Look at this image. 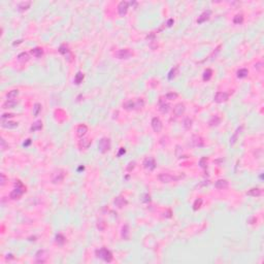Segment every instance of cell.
I'll return each mask as SVG.
<instances>
[{"label":"cell","instance_id":"cell-9","mask_svg":"<svg viewBox=\"0 0 264 264\" xmlns=\"http://www.w3.org/2000/svg\"><path fill=\"white\" fill-rule=\"evenodd\" d=\"M143 167H145L146 169L154 170L155 169V167H156V161H155V159H154V158H151V157L146 158L145 161H143Z\"/></svg>","mask_w":264,"mask_h":264},{"label":"cell","instance_id":"cell-15","mask_svg":"<svg viewBox=\"0 0 264 264\" xmlns=\"http://www.w3.org/2000/svg\"><path fill=\"white\" fill-rule=\"evenodd\" d=\"M228 186H229V183L227 180H218L215 183V187L219 190H224V189L228 188Z\"/></svg>","mask_w":264,"mask_h":264},{"label":"cell","instance_id":"cell-16","mask_svg":"<svg viewBox=\"0 0 264 264\" xmlns=\"http://www.w3.org/2000/svg\"><path fill=\"white\" fill-rule=\"evenodd\" d=\"M210 14H212V11H208H208H203V13L198 17V19H197V23H198V24H201V23L205 22L206 20H208L210 19Z\"/></svg>","mask_w":264,"mask_h":264},{"label":"cell","instance_id":"cell-3","mask_svg":"<svg viewBox=\"0 0 264 264\" xmlns=\"http://www.w3.org/2000/svg\"><path fill=\"white\" fill-rule=\"evenodd\" d=\"M183 178H184V174L183 175H172V174H170V173H165V172L160 173V174L158 175V178H159L162 183L175 182V181H178V180H182Z\"/></svg>","mask_w":264,"mask_h":264},{"label":"cell","instance_id":"cell-51","mask_svg":"<svg viewBox=\"0 0 264 264\" xmlns=\"http://www.w3.org/2000/svg\"><path fill=\"white\" fill-rule=\"evenodd\" d=\"M145 197H146V199H143V201L148 202V201H150V200H151V198H150V195L146 194V195H145Z\"/></svg>","mask_w":264,"mask_h":264},{"label":"cell","instance_id":"cell-29","mask_svg":"<svg viewBox=\"0 0 264 264\" xmlns=\"http://www.w3.org/2000/svg\"><path fill=\"white\" fill-rule=\"evenodd\" d=\"M248 74H249V70L247 68H241V69L237 70L236 72V76L238 78H245L248 76Z\"/></svg>","mask_w":264,"mask_h":264},{"label":"cell","instance_id":"cell-38","mask_svg":"<svg viewBox=\"0 0 264 264\" xmlns=\"http://www.w3.org/2000/svg\"><path fill=\"white\" fill-rule=\"evenodd\" d=\"M178 70V66H175L174 68H172V69L170 70L169 73H168V80H172V78L176 76Z\"/></svg>","mask_w":264,"mask_h":264},{"label":"cell","instance_id":"cell-53","mask_svg":"<svg viewBox=\"0 0 264 264\" xmlns=\"http://www.w3.org/2000/svg\"><path fill=\"white\" fill-rule=\"evenodd\" d=\"M30 143H31V139H27V143H24V146H25V147H27L28 145H30Z\"/></svg>","mask_w":264,"mask_h":264},{"label":"cell","instance_id":"cell-12","mask_svg":"<svg viewBox=\"0 0 264 264\" xmlns=\"http://www.w3.org/2000/svg\"><path fill=\"white\" fill-rule=\"evenodd\" d=\"M128 2H126V1H121V2L119 3L118 5V11H119V15L120 16H125V15L127 14V11H128Z\"/></svg>","mask_w":264,"mask_h":264},{"label":"cell","instance_id":"cell-5","mask_svg":"<svg viewBox=\"0 0 264 264\" xmlns=\"http://www.w3.org/2000/svg\"><path fill=\"white\" fill-rule=\"evenodd\" d=\"M98 147H99V150L101 153H106V152L109 151V149H111V139L107 137L101 138V139L99 140Z\"/></svg>","mask_w":264,"mask_h":264},{"label":"cell","instance_id":"cell-27","mask_svg":"<svg viewBox=\"0 0 264 264\" xmlns=\"http://www.w3.org/2000/svg\"><path fill=\"white\" fill-rule=\"evenodd\" d=\"M30 5H31V2H30V1H23V2L18 4V9H19L20 11H26V9L29 8Z\"/></svg>","mask_w":264,"mask_h":264},{"label":"cell","instance_id":"cell-50","mask_svg":"<svg viewBox=\"0 0 264 264\" xmlns=\"http://www.w3.org/2000/svg\"><path fill=\"white\" fill-rule=\"evenodd\" d=\"M172 24H173V20L172 19H169L168 21H167V26H168V27H170V26H171Z\"/></svg>","mask_w":264,"mask_h":264},{"label":"cell","instance_id":"cell-35","mask_svg":"<svg viewBox=\"0 0 264 264\" xmlns=\"http://www.w3.org/2000/svg\"><path fill=\"white\" fill-rule=\"evenodd\" d=\"M83 80H84V73L81 72V71H78L76 74V78H74V83H76V85H80V84L83 82Z\"/></svg>","mask_w":264,"mask_h":264},{"label":"cell","instance_id":"cell-22","mask_svg":"<svg viewBox=\"0 0 264 264\" xmlns=\"http://www.w3.org/2000/svg\"><path fill=\"white\" fill-rule=\"evenodd\" d=\"M261 194H262V189L260 188H253L247 192V195H250V196L253 197H258Z\"/></svg>","mask_w":264,"mask_h":264},{"label":"cell","instance_id":"cell-39","mask_svg":"<svg viewBox=\"0 0 264 264\" xmlns=\"http://www.w3.org/2000/svg\"><path fill=\"white\" fill-rule=\"evenodd\" d=\"M243 22V16L241 14L236 15V16L233 18V23L234 24H241Z\"/></svg>","mask_w":264,"mask_h":264},{"label":"cell","instance_id":"cell-4","mask_svg":"<svg viewBox=\"0 0 264 264\" xmlns=\"http://www.w3.org/2000/svg\"><path fill=\"white\" fill-rule=\"evenodd\" d=\"M65 178V171L63 169H58L53 172L52 174V183L53 184H60L62 183Z\"/></svg>","mask_w":264,"mask_h":264},{"label":"cell","instance_id":"cell-21","mask_svg":"<svg viewBox=\"0 0 264 264\" xmlns=\"http://www.w3.org/2000/svg\"><path fill=\"white\" fill-rule=\"evenodd\" d=\"M159 109H160V111L161 113H168V111H169V104L168 103H165V101H163V99L162 98H160V101H159Z\"/></svg>","mask_w":264,"mask_h":264},{"label":"cell","instance_id":"cell-25","mask_svg":"<svg viewBox=\"0 0 264 264\" xmlns=\"http://www.w3.org/2000/svg\"><path fill=\"white\" fill-rule=\"evenodd\" d=\"M1 126L3 127V128H8V129H13V128H16V127H18V123H16V122H5L4 120H2V124H1Z\"/></svg>","mask_w":264,"mask_h":264},{"label":"cell","instance_id":"cell-47","mask_svg":"<svg viewBox=\"0 0 264 264\" xmlns=\"http://www.w3.org/2000/svg\"><path fill=\"white\" fill-rule=\"evenodd\" d=\"M13 117H15L14 113H3L2 120H5V119H8V118H13Z\"/></svg>","mask_w":264,"mask_h":264},{"label":"cell","instance_id":"cell-13","mask_svg":"<svg viewBox=\"0 0 264 264\" xmlns=\"http://www.w3.org/2000/svg\"><path fill=\"white\" fill-rule=\"evenodd\" d=\"M185 109H186V107H185L184 103H178L173 107V113H174L175 117H180L185 113Z\"/></svg>","mask_w":264,"mask_h":264},{"label":"cell","instance_id":"cell-19","mask_svg":"<svg viewBox=\"0 0 264 264\" xmlns=\"http://www.w3.org/2000/svg\"><path fill=\"white\" fill-rule=\"evenodd\" d=\"M192 143H193V146L194 147H198V148L204 146V141H203V139H202L200 136H197V135L193 136V138H192Z\"/></svg>","mask_w":264,"mask_h":264},{"label":"cell","instance_id":"cell-40","mask_svg":"<svg viewBox=\"0 0 264 264\" xmlns=\"http://www.w3.org/2000/svg\"><path fill=\"white\" fill-rule=\"evenodd\" d=\"M202 202H203V200H202V198H198V199L195 200L194 204H193V210H197L198 208H201L202 205Z\"/></svg>","mask_w":264,"mask_h":264},{"label":"cell","instance_id":"cell-26","mask_svg":"<svg viewBox=\"0 0 264 264\" xmlns=\"http://www.w3.org/2000/svg\"><path fill=\"white\" fill-rule=\"evenodd\" d=\"M129 226L128 225H124L123 228H122V238L125 240L129 239Z\"/></svg>","mask_w":264,"mask_h":264},{"label":"cell","instance_id":"cell-36","mask_svg":"<svg viewBox=\"0 0 264 264\" xmlns=\"http://www.w3.org/2000/svg\"><path fill=\"white\" fill-rule=\"evenodd\" d=\"M65 238L64 236H63L62 234H57L56 235V243H58L59 245H63L65 243Z\"/></svg>","mask_w":264,"mask_h":264},{"label":"cell","instance_id":"cell-45","mask_svg":"<svg viewBox=\"0 0 264 264\" xmlns=\"http://www.w3.org/2000/svg\"><path fill=\"white\" fill-rule=\"evenodd\" d=\"M143 105H145V101H143V99L139 98V99H137V101L135 102V108H141V107H143Z\"/></svg>","mask_w":264,"mask_h":264},{"label":"cell","instance_id":"cell-43","mask_svg":"<svg viewBox=\"0 0 264 264\" xmlns=\"http://www.w3.org/2000/svg\"><path fill=\"white\" fill-rule=\"evenodd\" d=\"M97 228L101 231H104L105 228H106V223H105L103 220H99L97 223Z\"/></svg>","mask_w":264,"mask_h":264},{"label":"cell","instance_id":"cell-18","mask_svg":"<svg viewBox=\"0 0 264 264\" xmlns=\"http://www.w3.org/2000/svg\"><path fill=\"white\" fill-rule=\"evenodd\" d=\"M243 126H240V127H238L236 130H235V132H234V134L232 135L231 136V138H230V145H234L235 143H236V140H237V138H238V135L240 134V132L243 131Z\"/></svg>","mask_w":264,"mask_h":264},{"label":"cell","instance_id":"cell-42","mask_svg":"<svg viewBox=\"0 0 264 264\" xmlns=\"http://www.w3.org/2000/svg\"><path fill=\"white\" fill-rule=\"evenodd\" d=\"M178 93H175V92H170V93H167L166 95H165V97H166V99L168 100H173V99H176L178 98Z\"/></svg>","mask_w":264,"mask_h":264},{"label":"cell","instance_id":"cell-11","mask_svg":"<svg viewBox=\"0 0 264 264\" xmlns=\"http://www.w3.org/2000/svg\"><path fill=\"white\" fill-rule=\"evenodd\" d=\"M152 127H153V129H154V131H155V132H160V131H161L163 125H162V122L160 121L159 118L155 117V118L152 119Z\"/></svg>","mask_w":264,"mask_h":264},{"label":"cell","instance_id":"cell-10","mask_svg":"<svg viewBox=\"0 0 264 264\" xmlns=\"http://www.w3.org/2000/svg\"><path fill=\"white\" fill-rule=\"evenodd\" d=\"M229 98V95L226 92H218L217 94L215 95V101L218 103H223L225 101H227Z\"/></svg>","mask_w":264,"mask_h":264},{"label":"cell","instance_id":"cell-2","mask_svg":"<svg viewBox=\"0 0 264 264\" xmlns=\"http://www.w3.org/2000/svg\"><path fill=\"white\" fill-rule=\"evenodd\" d=\"M95 254H96L97 258L102 259L103 261H105V262L113 261V254H111V251L107 250V249L102 248V249H99V250H96L95 251Z\"/></svg>","mask_w":264,"mask_h":264},{"label":"cell","instance_id":"cell-44","mask_svg":"<svg viewBox=\"0 0 264 264\" xmlns=\"http://www.w3.org/2000/svg\"><path fill=\"white\" fill-rule=\"evenodd\" d=\"M199 165L202 167V168H206V166H208V158H206V157L201 158L200 161H199Z\"/></svg>","mask_w":264,"mask_h":264},{"label":"cell","instance_id":"cell-14","mask_svg":"<svg viewBox=\"0 0 264 264\" xmlns=\"http://www.w3.org/2000/svg\"><path fill=\"white\" fill-rule=\"evenodd\" d=\"M113 203L116 204V206H118L119 208H124L125 205H127V200L125 199L124 197H122V196H118V197H116V199L113 200Z\"/></svg>","mask_w":264,"mask_h":264},{"label":"cell","instance_id":"cell-49","mask_svg":"<svg viewBox=\"0 0 264 264\" xmlns=\"http://www.w3.org/2000/svg\"><path fill=\"white\" fill-rule=\"evenodd\" d=\"M5 146H6L5 140L3 139V138H1V149H2V150H4V149H5Z\"/></svg>","mask_w":264,"mask_h":264},{"label":"cell","instance_id":"cell-7","mask_svg":"<svg viewBox=\"0 0 264 264\" xmlns=\"http://www.w3.org/2000/svg\"><path fill=\"white\" fill-rule=\"evenodd\" d=\"M133 56V52L130 49H121L116 53V57L118 59H128Z\"/></svg>","mask_w":264,"mask_h":264},{"label":"cell","instance_id":"cell-30","mask_svg":"<svg viewBox=\"0 0 264 264\" xmlns=\"http://www.w3.org/2000/svg\"><path fill=\"white\" fill-rule=\"evenodd\" d=\"M17 103H18V101H16L15 99H11V100H6L5 102L3 103V108H11L14 107V106H16Z\"/></svg>","mask_w":264,"mask_h":264},{"label":"cell","instance_id":"cell-23","mask_svg":"<svg viewBox=\"0 0 264 264\" xmlns=\"http://www.w3.org/2000/svg\"><path fill=\"white\" fill-rule=\"evenodd\" d=\"M41 129H42V122L41 121L34 122V123L32 124V126L30 127V131L31 132L38 131V130H41Z\"/></svg>","mask_w":264,"mask_h":264},{"label":"cell","instance_id":"cell-28","mask_svg":"<svg viewBox=\"0 0 264 264\" xmlns=\"http://www.w3.org/2000/svg\"><path fill=\"white\" fill-rule=\"evenodd\" d=\"M220 122H221V119H220V117L219 116H214L212 117V119L210 120V122H208V125L212 127L214 126H218L219 124H220Z\"/></svg>","mask_w":264,"mask_h":264},{"label":"cell","instance_id":"cell-8","mask_svg":"<svg viewBox=\"0 0 264 264\" xmlns=\"http://www.w3.org/2000/svg\"><path fill=\"white\" fill-rule=\"evenodd\" d=\"M48 252L46 250H39L35 254V261L37 263H44L48 260Z\"/></svg>","mask_w":264,"mask_h":264},{"label":"cell","instance_id":"cell-6","mask_svg":"<svg viewBox=\"0 0 264 264\" xmlns=\"http://www.w3.org/2000/svg\"><path fill=\"white\" fill-rule=\"evenodd\" d=\"M59 52L63 55V56L65 57V58H66V59L68 60V61H69V62H71V61L73 60L72 53H71V51H70L69 48H68L66 44H62V46H60Z\"/></svg>","mask_w":264,"mask_h":264},{"label":"cell","instance_id":"cell-24","mask_svg":"<svg viewBox=\"0 0 264 264\" xmlns=\"http://www.w3.org/2000/svg\"><path fill=\"white\" fill-rule=\"evenodd\" d=\"M31 54H32L35 58H40L43 55V50L41 49V48H39V46H36V48L31 50Z\"/></svg>","mask_w":264,"mask_h":264},{"label":"cell","instance_id":"cell-46","mask_svg":"<svg viewBox=\"0 0 264 264\" xmlns=\"http://www.w3.org/2000/svg\"><path fill=\"white\" fill-rule=\"evenodd\" d=\"M1 183H0V185L1 186H4L5 185V183H6V176H5V174L4 173H1Z\"/></svg>","mask_w":264,"mask_h":264},{"label":"cell","instance_id":"cell-17","mask_svg":"<svg viewBox=\"0 0 264 264\" xmlns=\"http://www.w3.org/2000/svg\"><path fill=\"white\" fill-rule=\"evenodd\" d=\"M87 132H88V127L86 125H78V128H76V135L78 137H83L84 135H86Z\"/></svg>","mask_w":264,"mask_h":264},{"label":"cell","instance_id":"cell-20","mask_svg":"<svg viewBox=\"0 0 264 264\" xmlns=\"http://www.w3.org/2000/svg\"><path fill=\"white\" fill-rule=\"evenodd\" d=\"M78 146H80V148L82 149V150H86V149H88L90 146H91V140L89 139V138H83L82 137V139L80 140V143H78Z\"/></svg>","mask_w":264,"mask_h":264},{"label":"cell","instance_id":"cell-41","mask_svg":"<svg viewBox=\"0 0 264 264\" xmlns=\"http://www.w3.org/2000/svg\"><path fill=\"white\" fill-rule=\"evenodd\" d=\"M192 126V120L190 118H186L184 120V128L187 130H189Z\"/></svg>","mask_w":264,"mask_h":264},{"label":"cell","instance_id":"cell-37","mask_svg":"<svg viewBox=\"0 0 264 264\" xmlns=\"http://www.w3.org/2000/svg\"><path fill=\"white\" fill-rule=\"evenodd\" d=\"M40 111H41V104L35 103L34 106H33V116L34 117L38 116V113H40Z\"/></svg>","mask_w":264,"mask_h":264},{"label":"cell","instance_id":"cell-1","mask_svg":"<svg viewBox=\"0 0 264 264\" xmlns=\"http://www.w3.org/2000/svg\"><path fill=\"white\" fill-rule=\"evenodd\" d=\"M25 192H26V187L23 185V183H22L21 181H17L16 183H15V189L11 192L9 197L14 200L19 199Z\"/></svg>","mask_w":264,"mask_h":264},{"label":"cell","instance_id":"cell-31","mask_svg":"<svg viewBox=\"0 0 264 264\" xmlns=\"http://www.w3.org/2000/svg\"><path fill=\"white\" fill-rule=\"evenodd\" d=\"M123 106H124V108L127 109V111H132V109H135V102L134 101H132V100H128V101L124 102Z\"/></svg>","mask_w":264,"mask_h":264},{"label":"cell","instance_id":"cell-48","mask_svg":"<svg viewBox=\"0 0 264 264\" xmlns=\"http://www.w3.org/2000/svg\"><path fill=\"white\" fill-rule=\"evenodd\" d=\"M134 166H135V162H130L129 163V166L127 167V169L129 170V171H131L133 168H134Z\"/></svg>","mask_w":264,"mask_h":264},{"label":"cell","instance_id":"cell-34","mask_svg":"<svg viewBox=\"0 0 264 264\" xmlns=\"http://www.w3.org/2000/svg\"><path fill=\"white\" fill-rule=\"evenodd\" d=\"M212 76H213V71H212V69L208 68V69L204 70V72H203V81H210Z\"/></svg>","mask_w":264,"mask_h":264},{"label":"cell","instance_id":"cell-33","mask_svg":"<svg viewBox=\"0 0 264 264\" xmlns=\"http://www.w3.org/2000/svg\"><path fill=\"white\" fill-rule=\"evenodd\" d=\"M18 60L22 63L27 62L28 60H29V55H28V53H26V52H23V53H21V54L18 56Z\"/></svg>","mask_w":264,"mask_h":264},{"label":"cell","instance_id":"cell-52","mask_svg":"<svg viewBox=\"0 0 264 264\" xmlns=\"http://www.w3.org/2000/svg\"><path fill=\"white\" fill-rule=\"evenodd\" d=\"M125 152H126V151H125V149H124V148H121V151L119 152L118 156L120 157V156H121V155H122V154H123V153H125Z\"/></svg>","mask_w":264,"mask_h":264},{"label":"cell","instance_id":"cell-32","mask_svg":"<svg viewBox=\"0 0 264 264\" xmlns=\"http://www.w3.org/2000/svg\"><path fill=\"white\" fill-rule=\"evenodd\" d=\"M18 95H19V90H18V89H14V90H11V91H9L7 94H6V98H7L8 100L15 99V98H16Z\"/></svg>","mask_w":264,"mask_h":264}]
</instances>
